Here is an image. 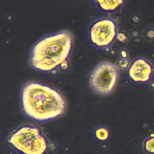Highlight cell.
<instances>
[{"label": "cell", "instance_id": "cell-2", "mask_svg": "<svg viewBox=\"0 0 154 154\" xmlns=\"http://www.w3.org/2000/svg\"><path fill=\"white\" fill-rule=\"evenodd\" d=\"M72 43V34L67 30L48 35L32 47L29 64L34 69L46 73H54L66 68Z\"/></svg>", "mask_w": 154, "mask_h": 154}, {"label": "cell", "instance_id": "cell-7", "mask_svg": "<svg viewBox=\"0 0 154 154\" xmlns=\"http://www.w3.org/2000/svg\"><path fill=\"white\" fill-rule=\"evenodd\" d=\"M95 5L102 12L112 13L119 11L125 4V1H93Z\"/></svg>", "mask_w": 154, "mask_h": 154}, {"label": "cell", "instance_id": "cell-8", "mask_svg": "<svg viewBox=\"0 0 154 154\" xmlns=\"http://www.w3.org/2000/svg\"><path fill=\"white\" fill-rule=\"evenodd\" d=\"M109 131L105 126H99L94 129L93 136L95 139L100 142H103L108 140L109 137Z\"/></svg>", "mask_w": 154, "mask_h": 154}, {"label": "cell", "instance_id": "cell-4", "mask_svg": "<svg viewBox=\"0 0 154 154\" xmlns=\"http://www.w3.org/2000/svg\"><path fill=\"white\" fill-rule=\"evenodd\" d=\"M118 34L117 24L110 17H100L94 19L88 29V38L94 48L105 50L109 48Z\"/></svg>", "mask_w": 154, "mask_h": 154}, {"label": "cell", "instance_id": "cell-1", "mask_svg": "<svg viewBox=\"0 0 154 154\" xmlns=\"http://www.w3.org/2000/svg\"><path fill=\"white\" fill-rule=\"evenodd\" d=\"M21 103L26 116L37 122H46L60 117L66 107L65 99L58 90L35 81L26 82L22 87Z\"/></svg>", "mask_w": 154, "mask_h": 154}, {"label": "cell", "instance_id": "cell-5", "mask_svg": "<svg viewBox=\"0 0 154 154\" xmlns=\"http://www.w3.org/2000/svg\"><path fill=\"white\" fill-rule=\"evenodd\" d=\"M119 76V67L109 61L99 63L90 74V84L93 90L100 95L114 90Z\"/></svg>", "mask_w": 154, "mask_h": 154}, {"label": "cell", "instance_id": "cell-3", "mask_svg": "<svg viewBox=\"0 0 154 154\" xmlns=\"http://www.w3.org/2000/svg\"><path fill=\"white\" fill-rule=\"evenodd\" d=\"M7 141L17 154H47L50 149L46 136L38 128L29 125L16 129Z\"/></svg>", "mask_w": 154, "mask_h": 154}, {"label": "cell", "instance_id": "cell-6", "mask_svg": "<svg viewBox=\"0 0 154 154\" xmlns=\"http://www.w3.org/2000/svg\"><path fill=\"white\" fill-rule=\"evenodd\" d=\"M154 73L153 65L144 58L138 57L128 66L127 76L136 84H144L151 80Z\"/></svg>", "mask_w": 154, "mask_h": 154}, {"label": "cell", "instance_id": "cell-9", "mask_svg": "<svg viewBox=\"0 0 154 154\" xmlns=\"http://www.w3.org/2000/svg\"><path fill=\"white\" fill-rule=\"evenodd\" d=\"M143 147L146 153L154 154V135H150L144 140Z\"/></svg>", "mask_w": 154, "mask_h": 154}]
</instances>
